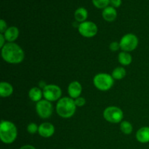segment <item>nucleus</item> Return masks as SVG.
Listing matches in <instances>:
<instances>
[{
    "label": "nucleus",
    "instance_id": "obj_9",
    "mask_svg": "<svg viewBox=\"0 0 149 149\" xmlns=\"http://www.w3.org/2000/svg\"><path fill=\"white\" fill-rule=\"evenodd\" d=\"M36 113L39 117L42 119H47L52 115L53 107L49 101L47 100H41L36 105Z\"/></svg>",
    "mask_w": 149,
    "mask_h": 149
},
{
    "label": "nucleus",
    "instance_id": "obj_15",
    "mask_svg": "<svg viewBox=\"0 0 149 149\" xmlns=\"http://www.w3.org/2000/svg\"><path fill=\"white\" fill-rule=\"evenodd\" d=\"M13 93V87L10 83L1 81L0 84V95L2 97H7Z\"/></svg>",
    "mask_w": 149,
    "mask_h": 149
},
{
    "label": "nucleus",
    "instance_id": "obj_6",
    "mask_svg": "<svg viewBox=\"0 0 149 149\" xmlns=\"http://www.w3.org/2000/svg\"><path fill=\"white\" fill-rule=\"evenodd\" d=\"M119 45L124 52H130L138 47V39L133 33H127L122 36Z\"/></svg>",
    "mask_w": 149,
    "mask_h": 149
},
{
    "label": "nucleus",
    "instance_id": "obj_20",
    "mask_svg": "<svg viewBox=\"0 0 149 149\" xmlns=\"http://www.w3.org/2000/svg\"><path fill=\"white\" fill-rule=\"evenodd\" d=\"M120 130L125 135H130L132 132V125L127 121H124L120 124Z\"/></svg>",
    "mask_w": 149,
    "mask_h": 149
},
{
    "label": "nucleus",
    "instance_id": "obj_10",
    "mask_svg": "<svg viewBox=\"0 0 149 149\" xmlns=\"http://www.w3.org/2000/svg\"><path fill=\"white\" fill-rule=\"evenodd\" d=\"M39 135L43 138H49L52 136L55 132V127L49 122H45L41 124L39 126V130H38Z\"/></svg>",
    "mask_w": 149,
    "mask_h": 149
},
{
    "label": "nucleus",
    "instance_id": "obj_2",
    "mask_svg": "<svg viewBox=\"0 0 149 149\" xmlns=\"http://www.w3.org/2000/svg\"><path fill=\"white\" fill-rule=\"evenodd\" d=\"M77 106L73 98L65 97L58 100L56 105V111L61 117L70 118L74 116L76 112Z\"/></svg>",
    "mask_w": 149,
    "mask_h": 149
},
{
    "label": "nucleus",
    "instance_id": "obj_8",
    "mask_svg": "<svg viewBox=\"0 0 149 149\" xmlns=\"http://www.w3.org/2000/svg\"><path fill=\"white\" fill-rule=\"evenodd\" d=\"M79 32L84 37L91 38L97 33V26L93 22L84 21L79 25Z\"/></svg>",
    "mask_w": 149,
    "mask_h": 149
},
{
    "label": "nucleus",
    "instance_id": "obj_27",
    "mask_svg": "<svg viewBox=\"0 0 149 149\" xmlns=\"http://www.w3.org/2000/svg\"><path fill=\"white\" fill-rule=\"evenodd\" d=\"M6 39L5 38H4V34H3V33H1V34H0V41H1V42H0V47L1 48H2L4 46V45H5V44H4V41Z\"/></svg>",
    "mask_w": 149,
    "mask_h": 149
},
{
    "label": "nucleus",
    "instance_id": "obj_23",
    "mask_svg": "<svg viewBox=\"0 0 149 149\" xmlns=\"http://www.w3.org/2000/svg\"><path fill=\"white\" fill-rule=\"evenodd\" d=\"M74 102H75L76 106H79V107H81V106H84V104L86 103L85 99L82 97H79L77 98H76L74 100Z\"/></svg>",
    "mask_w": 149,
    "mask_h": 149
},
{
    "label": "nucleus",
    "instance_id": "obj_14",
    "mask_svg": "<svg viewBox=\"0 0 149 149\" xmlns=\"http://www.w3.org/2000/svg\"><path fill=\"white\" fill-rule=\"evenodd\" d=\"M136 138L141 143H147L149 142V127H143L138 130L136 133Z\"/></svg>",
    "mask_w": 149,
    "mask_h": 149
},
{
    "label": "nucleus",
    "instance_id": "obj_19",
    "mask_svg": "<svg viewBox=\"0 0 149 149\" xmlns=\"http://www.w3.org/2000/svg\"><path fill=\"white\" fill-rule=\"evenodd\" d=\"M111 76L114 79H122L126 76V71L122 67H117L113 70Z\"/></svg>",
    "mask_w": 149,
    "mask_h": 149
},
{
    "label": "nucleus",
    "instance_id": "obj_13",
    "mask_svg": "<svg viewBox=\"0 0 149 149\" xmlns=\"http://www.w3.org/2000/svg\"><path fill=\"white\" fill-rule=\"evenodd\" d=\"M103 19L108 22H112L115 20L117 17V12L113 7H107L103 10L102 13Z\"/></svg>",
    "mask_w": 149,
    "mask_h": 149
},
{
    "label": "nucleus",
    "instance_id": "obj_3",
    "mask_svg": "<svg viewBox=\"0 0 149 149\" xmlns=\"http://www.w3.org/2000/svg\"><path fill=\"white\" fill-rule=\"evenodd\" d=\"M17 136V127L10 121L2 120L0 124V138L4 143H13Z\"/></svg>",
    "mask_w": 149,
    "mask_h": 149
},
{
    "label": "nucleus",
    "instance_id": "obj_24",
    "mask_svg": "<svg viewBox=\"0 0 149 149\" xmlns=\"http://www.w3.org/2000/svg\"><path fill=\"white\" fill-rule=\"evenodd\" d=\"M109 48H110V49L111 51L115 52V51H117L118 49L120 48V45H119V43H118V42H113L110 44V45H109Z\"/></svg>",
    "mask_w": 149,
    "mask_h": 149
},
{
    "label": "nucleus",
    "instance_id": "obj_1",
    "mask_svg": "<svg viewBox=\"0 0 149 149\" xmlns=\"http://www.w3.org/2000/svg\"><path fill=\"white\" fill-rule=\"evenodd\" d=\"M1 56L4 61L8 63L18 64L24 59L23 49L14 42H8L1 48Z\"/></svg>",
    "mask_w": 149,
    "mask_h": 149
},
{
    "label": "nucleus",
    "instance_id": "obj_29",
    "mask_svg": "<svg viewBox=\"0 0 149 149\" xmlns=\"http://www.w3.org/2000/svg\"><path fill=\"white\" fill-rule=\"evenodd\" d=\"M68 149H72V148H68Z\"/></svg>",
    "mask_w": 149,
    "mask_h": 149
},
{
    "label": "nucleus",
    "instance_id": "obj_7",
    "mask_svg": "<svg viewBox=\"0 0 149 149\" xmlns=\"http://www.w3.org/2000/svg\"><path fill=\"white\" fill-rule=\"evenodd\" d=\"M61 95V89L55 84H48L43 89V96L45 100L49 102L60 100Z\"/></svg>",
    "mask_w": 149,
    "mask_h": 149
},
{
    "label": "nucleus",
    "instance_id": "obj_5",
    "mask_svg": "<svg viewBox=\"0 0 149 149\" xmlns=\"http://www.w3.org/2000/svg\"><path fill=\"white\" fill-rule=\"evenodd\" d=\"M124 113L122 109L116 106H109L103 111V117L111 123H119L122 122Z\"/></svg>",
    "mask_w": 149,
    "mask_h": 149
},
{
    "label": "nucleus",
    "instance_id": "obj_12",
    "mask_svg": "<svg viewBox=\"0 0 149 149\" xmlns=\"http://www.w3.org/2000/svg\"><path fill=\"white\" fill-rule=\"evenodd\" d=\"M4 38L9 42H13L17 39L19 36V30L15 26L8 28L4 33Z\"/></svg>",
    "mask_w": 149,
    "mask_h": 149
},
{
    "label": "nucleus",
    "instance_id": "obj_17",
    "mask_svg": "<svg viewBox=\"0 0 149 149\" xmlns=\"http://www.w3.org/2000/svg\"><path fill=\"white\" fill-rule=\"evenodd\" d=\"M88 16V13L87 10L84 7H79L77 9L74 13V17H75L76 20L80 23H83L86 20Z\"/></svg>",
    "mask_w": 149,
    "mask_h": 149
},
{
    "label": "nucleus",
    "instance_id": "obj_18",
    "mask_svg": "<svg viewBox=\"0 0 149 149\" xmlns=\"http://www.w3.org/2000/svg\"><path fill=\"white\" fill-rule=\"evenodd\" d=\"M119 62L123 65H128L132 63V56L130 53L127 52H122L119 54L118 56Z\"/></svg>",
    "mask_w": 149,
    "mask_h": 149
},
{
    "label": "nucleus",
    "instance_id": "obj_21",
    "mask_svg": "<svg viewBox=\"0 0 149 149\" xmlns=\"http://www.w3.org/2000/svg\"><path fill=\"white\" fill-rule=\"evenodd\" d=\"M93 3L97 8L105 9L110 4V0H93Z\"/></svg>",
    "mask_w": 149,
    "mask_h": 149
},
{
    "label": "nucleus",
    "instance_id": "obj_25",
    "mask_svg": "<svg viewBox=\"0 0 149 149\" xmlns=\"http://www.w3.org/2000/svg\"><path fill=\"white\" fill-rule=\"evenodd\" d=\"M7 23L4 20H0V32L1 33H4L7 30Z\"/></svg>",
    "mask_w": 149,
    "mask_h": 149
},
{
    "label": "nucleus",
    "instance_id": "obj_4",
    "mask_svg": "<svg viewBox=\"0 0 149 149\" xmlns=\"http://www.w3.org/2000/svg\"><path fill=\"white\" fill-rule=\"evenodd\" d=\"M93 83L97 89L101 91H107L113 85V78L110 74L100 73L96 74L93 79Z\"/></svg>",
    "mask_w": 149,
    "mask_h": 149
},
{
    "label": "nucleus",
    "instance_id": "obj_26",
    "mask_svg": "<svg viewBox=\"0 0 149 149\" xmlns=\"http://www.w3.org/2000/svg\"><path fill=\"white\" fill-rule=\"evenodd\" d=\"M110 4H111V7L117 8L122 4V0H110Z\"/></svg>",
    "mask_w": 149,
    "mask_h": 149
},
{
    "label": "nucleus",
    "instance_id": "obj_16",
    "mask_svg": "<svg viewBox=\"0 0 149 149\" xmlns=\"http://www.w3.org/2000/svg\"><path fill=\"white\" fill-rule=\"evenodd\" d=\"M43 91L39 87H33L29 90V96L31 100L33 102H39L42 100Z\"/></svg>",
    "mask_w": 149,
    "mask_h": 149
},
{
    "label": "nucleus",
    "instance_id": "obj_11",
    "mask_svg": "<svg viewBox=\"0 0 149 149\" xmlns=\"http://www.w3.org/2000/svg\"><path fill=\"white\" fill-rule=\"evenodd\" d=\"M81 91H82V87H81V84L79 81H72L68 85V93L71 98L76 99L77 97H80Z\"/></svg>",
    "mask_w": 149,
    "mask_h": 149
},
{
    "label": "nucleus",
    "instance_id": "obj_22",
    "mask_svg": "<svg viewBox=\"0 0 149 149\" xmlns=\"http://www.w3.org/2000/svg\"><path fill=\"white\" fill-rule=\"evenodd\" d=\"M39 130V127L35 123H30L27 127V131L30 134H35Z\"/></svg>",
    "mask_w": 149,
    "mask_h": 149
},
{
    "label": "nucleus",
    "instance_id": "obj_28",
    "mask_svg": "<svg viewBox=\"0 0 149 149\" xmlns=\"http://www.w3.org/2000/svg\"><path fill=\"white\" fill-rule=\"evenodd\" d=\"M20 149H36L35 147H33V146L31 145H25L23 146H22Z\"/></svg>",
    "mask_w": 149,
    "mask_h": 149
}]
</instances>
